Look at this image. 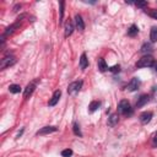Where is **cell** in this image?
Instances as JSON below:
<instances>
[{
    "mask_svg": "<svg viewBox=\"0 0 157 157\" xmlns=\"http://www.w3.org/2000/svg\"><path fill=\"white\" fill-rule=\"evenodd\" d=\"M118 113H120L121 115H125V117H130L132 114V108H131L130 103L126 99H123V101L119 102V104H118Z\"/></svg>",
    "mask_w": 157,
    "mask_h": 157,
    "instance_id": "6da1fadb",
    "label": "cell"
},
{
    "mask_svg": "<svg viewBox=\"0 0 157 157\" xmlns=\"http://www.w3.org/2000/svg\"><path fill=\"white\" fill-rule=\"evenodd\" d=\"M153 64V58L151 55H144L141 59H139V61L136 63L137 67H152Z\"/></svg>",
    "mask_w": 157,
    "mask_h": 157,
    "instance_id": "7a4b0ae2",
    "label": "cell"
},
{
    "mask_svg": "<svg viewBox=\"0 0 157 157\" xmlns=\"http://www.w3.org/2000/svg\"><path fill=\"white\" fill-rule=\"evenodd\" d=\"M16 63V58L13 55H7V56H4L1 59V63H0V69L4 70L9 66H12L13 64Z\"/></svg>",
    "mask_w": 157,
    "mask_h": 157,
    "instance_id": "3957f363",
    "label": "cell"
},
{
    "mask_svg": "<svg viewBox=\"0 0 157 157\" xmlns=\"http://www.w3.org/2000/svg\"><path fill=\"white\" fill-rule=\"evenodd\" d=\"M81 87H82V81H75V82H71V83L69 85V87H67V92H69V94L75 96V94H77V93L80 92Z\"/></svg>",
    "mask_w": 157,
    "mask_h": 157,
    "instance_id": "277c9868",
    "label": "cell"
},
{
    "mask_svg": "<svg viewBox=\"0 0 157 157\" xmlns=\"http://www.w3.org/2000/svg\"><path fill=\"white\" fill-rule=\"evenodd\" d=\"M139 87H140V80H139L137 77H134V78H131V80H130V82H129V83H128V86H126L128 91H130V92H134V91H136Z\"/></svg>",
    "mask_w": 157,
    "mask_h": 157,
    "instance_id": "5b68a950",
    "label": "cell"
},
{
    "mask_svg": "<svg viewBox=\"0 0 157 157\" xmlns=\"http://www.w3.org/2000/svg\"><path fill=\"white\" fill-rule=\"evenodd\" d=\"M60 96H61V91H60V90H56V91L53 93V96H52V98L49 99V102H48L49 107H53V105H55V104L59 102V99H60Z\"/></svg>",
    "mask_w": 157,
    "mask_h": 157,
    "instance_id": "8992f818",
    "label": "cell"
},
{
    "mask_svg": "<svg viewBox=\"0 0 157 157\" xmlns=\"http://www.w3.org/2000/svg\"><path fill=\"white\" fill-rule=\"evenodd\" d=\"M34 88H36V81H33V82L28 83V85H27V87H26V88H25V91H23V97H25V98H28V97L33 93Z\"/></svg>",
    "mask_w": 157,
    "mask_h": 157,
    "instance_id": "52a82bcc",
    "label": "cell"
},
{
    "mask_svg": "<svg viewBox=\"0 0 157 157\" xmlns=\"http://www.w3.org/2000/svg\"><path fill=\"white\" fill-rule=\"evenodd\" d=\"M148 101H150V96H148V94H141V96L137 98V101H136V107H137V108L144 107Z\"/></svg>",
    "mask_w": 157,
    "mask_h": 157,
    "instance_id": "ba28073f",
    "label": "cell"
},
{
    "mask_svg": "<svg viewBox=\"0 0 157 157\" xmlns=\"http://www.w3.org/2000/svg\"><path fill=\"white\" fill-rule=\"evenodd\" d=\"M152 112H144L141 115H140V121H141V124H147V123H150L151 121V119H152Z\"/></svg>",
    "mask_w": 157,
    "mask_h": 157,
    "instance_id": "9c48e42d",
    "label": "cell"
},
{
    "mask_svg": "<svg viewBox=\"0 0 157 157\" xmlns=\"http://www.w3.org/2000/svg\"><path fill=\"white\" fill-rule=\"evenodd\" d=\"M58 129L55 126H44L40 130L37 131V135H47V134H50V132H55Z\"/></svg>",
    "mask_w": 157,
    "mask_h": 157,
    "instance_id": "30bf717a",
    "label": "cell"
},
{
    "mask_svg": "<svg viewBox=\"0 0 157 157\" xmlns=\"http://www.w3.org/2000/svg\"><path fill=\"white\" fill-rule=\"evenodd\" d=\"M75 26H76V28H77L78 31H81V32L85 29V22H83L82 17H81L80 15H76V16H75Z\"/></svg>",
    "mask_w": 157,
    "mask_h": 157,
    "instance_id": "8fae6325",
    "label": "cell"
},
{
    "mask_svg": "<svg viewBox=\"0 0 157 157\" xmlns=\"http://www.w3.org/2000/svg\"><path fill=\"white\" fill-rule=\"evenodd\" d=\"M118 121H119V117H118V114H110L109 115V118H108V125L109 126H115L117 124H118Z\"/></svg>",
    "mask_w": 157,
    "mask_h": 157,
    "instance_id": "7c38bea8",
    "label": "cell"
},
{
    "mask_svg": "<svg viewBox=\"0 0 157 157\" xmlns=\"http://www.w3.org/2000/svg\"><path fill=\"white\" fill-rule=\"evenodd\" d=\"M87 66H88V59H87L86 54H85V53H82V54H81V56H80V67H81L82 70H85Z\"/></svg>",
    "mask_w": 157,
    "mask_h": 157,
    "instance_id": "4fadbf2b",
    "label": "cell"
},
{
    "mask_svg": "<svg viewBox=\"0 0 157 157\" xmlns=\"http://www.w3.org/2000/svg\"><path fill=\"white\" fill-rule=\"evenodd\" d=\"M72 31H74V25H72V22L67 21V22H66V25H65V37L71 36Z\"/></svg>",
    "mask_w": 157,
    "mask_h": 157,
    "instance_id": "5bb4252c",
    "label": "cell"
},
{
    "mask_svg": "<svg viewBox=\"0 0 157 157\" xmlns=\"http://www.w3.org/2000/svg\"><path fill=\"white\" fill-rule=\"evenodd\" d=\"M97 65H98L99 71H102V72H104V71L108 69V66H107V64H105V61H104V59H103V58H99V59H98Z\"/></svg>",
    "mask_w": 157,
    "mask_h": 157,
    "instance_id": "9a60e30c",
    "label": "cell"
},
{
    "mask_svg": "<svg viewBox=\"0 0 157 157\" xmlns=\"http://www.w3.org/2000/svg\"><path fill=\"white\" fill-rule=\"evenodd\" d=\"M99 105H101V103H99L98 101H92V102L90 103V105H88V112H90V113L96 112V110L98 109Z\"/></svg>",
    "mask_w": 157,
    "mask_h": 157,
    "instance_id": "2e32d148",
    "label": "cell"
},
{
    "mask_svg": "<svg viewBox=\"0 0 157 157\" xmlns=\"http://www.w3.org/2000/svg\"><path fill=\"white\" fill-rule=\"evenodd\" d=\"M17 27H18V21H17L16 23L11 25L10 27H7V28H6V31L4 32V34H2V36L5 37V36H9V34H11V33H12V32H13V31H15V29L17 28Z\"/></svg>",
    "mask_w": 157,
    "mask_h": 157,
    "instance_id": "e0dca14e",
    "label": "cell"
},
{
    "mask_svg": "<svg viewBox=\"0 0 157 157\" xmlns=\"http://www.w3.org/2000/svg\"><path fill=\"white\" fill-rule=\"evenodd\" d=\"M150 39L152 43L157 42V27H152L151 32H150Z\"/></svg>",
    "mask_w": 157,
    "mask_h": 157,
    "instance_id": "ac0fdd59",
    "label": "cell"
},
{
    "mask_svg": "<svg viewBox=\"0 0 157 157\" xmlns=\"http://www.w3.org/2000/svg\"><path fill=\"white\" fill-rule=\"evenodd\" d=\"M137 32H139V28H137V26H135V25L130 26V28L128 29V34H129L130 37L136 36V34H137Z\"/></svg>",
    "mask_w": 157,
    "mask_h": 157,
    "instance_id": "d6986e66",
    "label": "cell"
},
{
    "mask_svg": "<svg viewBox=\"0 0 157 157\" xmlns=\"http://www.w3.org/2000/svg\"><path fill=\"white\" fill-rule=\"evenodd\" d=\"M9 91L11 93H18L21 91V87H20V85H10L9 86Z\"/></svg>",
    "mask_w": 157,
    "mask_h": 157,
    "instance_id": "ffe728a7",
    "label": "cell"
},
{
    "mask_svg": "<svg viewBox=\"0 0 157 157\" xmlns=\"http://www.w3.org/2000/svg\"><path fill=\"white\" fill-rule=\"evenodd\" d=\"M141 52H142V53H150V52H152L151 44H150V43H145V44L141 47Z\"/></svg>",
    "mask_w": 157,
    "mask_h": 157,
    "instance_id": "44dd1931",
    "label": "cell"
},
{
    "mask_svg": "<svg viewBox=\"0 0 157 157\" xmlns=\"http://www.w3.org/2000/svg\"><path fill=\"white\" fill-rule=\"evenodd\" d=\"M72 130H74V134H75V135H77V136H82L81 130H80V126H78L77 123H74V125H72Z\"/></svg>",
    "mask_w": 157,
    "mask_h": 157,
    "instance_id": "7402d4cb",
    "label": "cell"
},
{
    "mask_svg": "<svg viewBox=\"0 0 157 157\" xmlns=\"http://www.w3.org/2000/svg\"><path fill=\"white\" fill-rule=\"evenodd\" d=\"M71 155H72V150H70V148H66V150L61 151V156L63 157H70Z\"/></svg>",
    "mask_w": 157,
    "mask_h": 157,
    "instance_id": "603a6c76",
    "label": "cell"
},
{
    "mask_svg": "<svg viewBox=\"0 0 157 157\" xmlns=\"http://www.w3.org/2000/svg\"><path fill=\"white\" fill-rule=\"evenodd\" d=\"M151 97L153 98L155 102H157V86H153V88L151 91Z\"/></svg>",
    "mask_w": 157,
    "mask_h": 157,
    "instance_id": "cb8c5ba5",
    "label": "cell"
},
{
    "mask_svg": "<svg viewBox=\"0 0 157 157\" xmlns=\"http://www.w3.org/2000/svg\"><path fill=\"white\" fill-rule=\"evenodd\" d=\"M152 18H155V20H157V10H150L148 12H147Z\"/></svg>",
    "mask_w": 157,
    "mask_h": 157,
    "instance_id": "d4e9b609",
    "label": "cell"
},
{
    "mask_svg": "<svg viewBox=\"0 0 157 157\" xmlns=\"http://www.w3.org/2000/svg\"><path fill=\"white\" fill-rule=\"evenodd\" d=\"M63 16H64V1H60V22L63 20Z\"/></svg>",
    "mask_w": 157,
    "mask_h": 157,
    "instance_id": "484cf974",
    "label": "cell"
},
{
    "mask_svg": "<svg viewBox=\"0 0 157 157\" xmlns=\"http://www.w3.org/2000/svg\"><path fill=\"white\" fill-rule=\"evenodd\" d=\"M152 146L157 147V132H155L153 136H152Z\"/></svg>",
    "mask_w": 157,
    "mask_h": 157,
    "instance_id": "4316f807",
    "label": "cell"
},
{
    "mask_svg": "<svg viewBox=\"0 0 157 157\" xmlns=\"http://www.w3.org/2000/svg\"><path fill=\"white\" fill-rule=\"evenodd\" d=\"M135 5L139 7H145V6H147V2L146 1H137V2H135Z\"/></svg>",
    "mask_w": 157,
    "mask_h": 157,
    "instance_id": "83f0119b",
    "label": "cell"
},
{
    "mask_svg": "<svg viewBox=\"0 0 157 157\" xmlns=\"http://www.w3.org/2000/svg\"><path fill=\"white\" fill-rule=\"evenodd\" d=\"M109 70H110V71H113V72H118V71L120 70V66H119V65H115V66H113V67H110Z\"/></svg>",
    "mask_w": 157,
    "mask_h": 157,
    "instance_id": "f1b7e54d",
    "label": "cell"
},
{
    "mask_svg": "<svg viewBox=\"0 0 157 157\" xmlns=\"http://www.w3.org/2000/svg\"><path fill=\"white\" fill-rule=\"evenodd\" d=\"M152 69H153L155 72H157V61H153V64H152Z\"/></svg>",
    "mask_w": 157,
    "mask_h": 157,
    "instance_id": "f546056e",
    "label": "cell"
}]
</instances>
